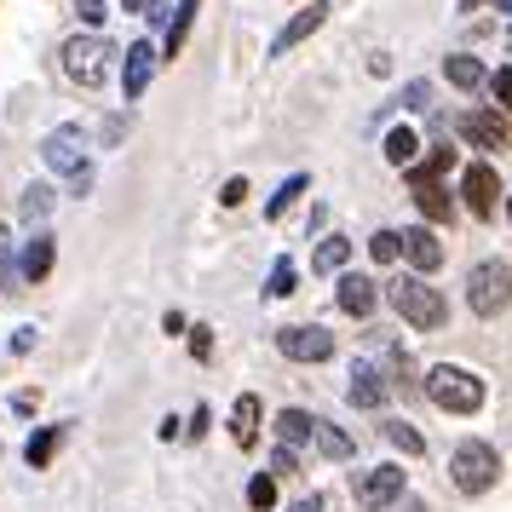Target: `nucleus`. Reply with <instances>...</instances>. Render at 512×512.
<instances>
[{
    "mask_svg": "<svg viewBox=\"0 0 512 512\" xmlns=\"http://www.w3.org/2000/svg\"><path fill=\"white\" fill-rule=\"evenodd\" d=\"M386 300H392V311L409 328H420V334H432V328L449 323V300H443L426 277H415V271H403V277L386 282Z\"/></svg>",
    "mask_w": 512,
    "mask_h": 512,
    "instance_id": "obj_1",
    "label": "nucleus"
},
{
    "mask_svg": "<svg viewBox=\"0 0 512 512\" xmlns=\"http://www.w3.org/2000/svg\"><path fill=\"white\" fill-rule=\"evenodd\" d=\"M41 162H47L52 173H64L75 196H87V190H93V162H87V133H81L75 121H64V127H52L47 139H41Z\"/></svg>",
    "mask_w": 512,
    "mask_h": 512,
    "instance_id": "obj_2",
    "label": "nucleus"
},
{
    "mask_svg": "<svg viewBox=\"0 0 512 512\" xmlns=\"http://www.w3.org/2000/svg\"><path fill=\"white\" fill-rule=\"evenodd\" d=\"M426 397L438 403L443 415H478L484 409V380L472 369H455V363H438L426 374Z\"/></svg>",
    "mask_w": 512,
    "mask_h": 512,
    "instance_id": "obj_3",
    "label": "nucleus"
},
{
    "mask_svg": "<svg viewBox=\"0 0 512 512\" xmlns=\"http://www.w3.org/2000/svg\"><path fill=\"white\" fill-rule=\"evenodd\" d=\"M449 478H455L461 495H489L495 478H501V455H495V443H484V438L455 443V455H449Z\"/></svg>",
    "mask_w": 512,
    "mask_h": 512,
    "instance_id": "obj_4",
    "label": "nucleus"
},
{
    "mask_svg": "<svg viewBox=\"0 0 512 512\" xmlns=\"http://www.w3.org/2000/svg\"><path fill=\"white\" fill-rule=\"evenodd\" d=\"M58 58H64V75H70L75 87H87V93H93V87H104V81H110L116 47H110L104 35H70Z\"/></svg>",
    "mask_w": 512,
    "mask_h": 512,
    "instance_id": "obj_5",
    "label": "nucleus"
},
{
    "mask_svg": "<svg viewBox=\"0 0 512 512\" xmlns=\"http://www.w3.org/2000/svg\"><path fill=\"white\" fill-rule=\"evenodd\" d=\"M466 305L478 311V317H501L512 305V265L507 259H478L472 271H466Z\"/></svg>",
    "mask_w": 512,
    "mask_h": 512,
    "instance_id": "obj_6",
    "label": "nucleus"
},
{
    "mask_svg": "<svg viewBox=\"0 0 512 512\" xmlns=\"http://www.w3.org/2000/svg\"><path fill=\"white\" fill-rule=\"evenodd\" d=\"M443 167H449V150H438L426 167H409V190H415V208L426 213V225H443L455 213L449 190H443Z\"/></svg>",
    "mask_w": 512,
    "mask_h": 512,
    "instance_id": "obj_7",
    "label": "nucleus"
},
{
    "mask_svg": "<svg viewBox=\"0 0 512 512\" xmlns=\"http://www.w3.org/2000/svg\"><path fill=\"white\" fill-rule=\"evenodd\" d=\"M277 351L288 363H328L334 357V334L317 323H288V328H277Z\"/></svg>",
    "mask_w": 512,
    "mask_h": 512,
    "instance_id": "obj_8",
    "label": "nucleus"
},
{
    "mask_svg": "<svg viewBox=\"0 0 512 512\" xmlns=\"http://www.w3.org/2000/svg\"><path fill=\"white\" fill-rule=\"evenodd\" d=\"M328 12H334L328 0H311V6H300V12H294V18L277 29V35H271V58H282V52H294L300 41H311V35L328 24Z\"/></svg>",
    "mask_w": 512,
    "mask_h": 512,
    "instance_id": "obj_9",
    "label": "nucleus"
},
{
    "mask_svg": "<svg viewBox=\"0 0 512 512\" xmlns=\"http://www.w3.org/2000/svg\"><path fill=\"white\" fill-rule=\"evenodd\" d=\"M455 133H461L466 144H478V150H507L512 144V127L495 110H466L461 121H455Z\"/></svg>",
    "mask_w": 512,
    "mask_h": 512,
    "instance_id": "obj_10",
    "label": "nucleus"
},
{
    "mask_svg": "<svg viewBox=\"0 0 512 512\" xmlns=\"http://www.w3.org/2000/svg\"><path fill=\"white\" fill-rule=\"evenodd\" d=\"M397 242H403V259L415 265V277H432L443 265V242L432 225H409V231H397Z\"/></svg>",
    "mask_w": 512,
    "mask_h": 512,
    "instance_id": "obj_11",
    "label": "nucleus"
},
{
    "mask_svg": "<svg viewBox=\"0 0 512 512\" xmlns=\"http://www.w3.org/2000/svg\"><path fill=\"white\" fill-rule=\"evenodd\" d=\"M397 495H403V466H374L369 478L357 484V507L380 512V507H392Z\"/></svg>",
    "mask_w": 512,
    "mask_h": 512,
    "instance_id": "obj_12",
    "label": "nucleus"
},
{
    "mask_svg": "<svg viewBox=\"0 0 512 512\" xmlns=\"http://www.w3.org/2000/svg\"><path fill=\"white\" fill-rule=\"evenodd\" d=\"M461 196H466V208L478 213V219H489V213H495V196H501V179H495V167H489V162H472V167H466Z\"/></svg>",
    "mask_w": 512,
    "mask_h": 512,
    "instance_id": "obj_13",
    "label": "nucleus"
},
{
    "mask_svg": "<svg viewBox=\"0 0 512 512\" xmlns=\"http://www.w3.org/2000/svg\"><path fill=\"white\" fill-rule=\"evenodd\" d=\"M150 75H156V47H150V41H133V47H127V70H121V93H127V104L150 93Z\"/></svg>",
    "mask_w": 512,
    "mask_h": 512,
    "instance_id": "obj_14",
    "label": "nucleus"
},
{
    "mask_svg": "<svg viewBox=\"0 0 512 512\" xmlns=\"http://www.w3.org/2000/svg\"><path fill=\"white\" fill-rule=\"evenodd\" d=\"M52 259H58V248H52V231H35V236L24 242L18 277H24V282H47V277H52Z\"/></svg>",
    "mask_w": 512,
    "mask_h": 512,
    "instance_id": "obj_15",
    "label": "nucleus"
},
{
    "mask_svg": "<svg viewBox=\"0 0 512 512\" xmlns=\"http://www.w3.org/2000/svg\"><path fill=\"white\" fill-rule=\"evenodd\" d=\"M386 380H380V369H369V363H357L351 369V386H346V397H351V409H380L386 403Z\"/></svg>",
    "mask_w": 512,
    "mask_h": 512,
    "instance_id": "obj_16",
    "label": "nucleus"
},
{
    "mask_svg": "<svg viewBox=\"0 0 512 512\" xmlns=\"http://www.w3.org/2000/svg\"><path fill=\"white\" fill-rule=\"evenodd\" d=\"M334 300H340V311H346V317H369L380 294H374L369 277H357V271H351V277H340V294H334Z\"/></svg>",
    "mask_w": 512,
    "mask_h": 512,
    "instance_id": "obj_17",
    "label": "nucleus"
},
{
    "mask_svg": "<svg viewBox=\"0 0 512 512\" xmlns=\"http://www.w3.org/2000/svg\"><path fill=\"white\" fill-rule=\"evenodd\" d=\"M231 438H236V449H254V443H259V397H254V392L236 397V409H231Z\"/></svg>",
    "mask_w": 512,
    "mask_h": 512,
    "instance_id": "obj_18",
    "label": "nucleus"
},
{
    "mask_svg": "<svg viewBox=\"0 0 512 512\" xmlns=\"http://www.w3.org/2000/svg\"><path fill=\"white\" fill-rule=\"evenodd\" d=\"M443 75H449L461 93H478V87H489V70L478 64V58H466V52H449V58H443Z\"/></svg>",
    "mask_w": 512,
    "mask_h": 512,
    "instance_id": "obj_19",
    "label": "nucleus"
},
{
    "mask_svg": "<svg viewBox=\"0 0 512 512\" xmlns=\"http://www.w3.org/2000/svg\"><path fill=\"white\" fill-rule=\"evenodd\" d=\"M311 432H317V415H305V409H282V415H277L282 449H300V443H311Z\"/></svg>",
    "mask_w": 512,
    "mask_h": 512,
    "instance_id": "obj_20",
    "label": "nucleus"
},
{
    "mask_svg": "<svg viewBox=\"0 0 512 512\" xmlns=\"http://www.w3.org/2000/svg\"><path fill=\"white\" fill-rule=\"evenodd\" d=\"M196 6H202V0H179V6H173V24H167V41H162L167 58H179V47H185L190 24H196Z\"/></svg>",
    "mask_w": 512,
    "mask_h": 512,
    "instance_id": "obj_21",
    "label": "nucleus"
},
{
    "mask_svg": "<svg viewBox=\"0 0 512 512\" xmlns=\"http://www.w3.org/2000/svg\"><path fill=\"white\" fill-rule=\"evenodd\" d=\"M64 432H70V426H41V432H35V438L24 443V461H29V466H47L52 455H58V443H64Z\"/></svg>",
    "mask_w": 512,
    "mask_h": 512,
    "instance_id": "obj_22",
    "label": "nucleus"
},
{
    "mask_svg": "<svg viewBox=\"0 0 512 512\" xmlns=\"http://www.w3.org/2000/svg\"><path fill=\"white\" fill-rule=\"evenodd\" d=\"M415 156H420L415 127H392V133H386V162L392 167H415Z\"/></svg>",
    "mask_w": 512,
    "mask_h": 512,
    "instance_id": "obj_23",
    "label": "nucleus"
},
{
    "mask_svg": "<svg viewBox=\"0 0 512 512\" xmlns=\"http://www.w3.org/2000/svg\"><path fill=\"white\" fill-rule=\"evenodd\" d=\"M305 185H311L305 173H294V179H282V185H277V196L265 202V219H282V213L294 208V196H305Z\"/></svg>",
    "mask_w": 512,
    "mask_h": 512,
    "instance_id": "obj_24",
    "label": "nucleus"
},
{
    "mask_svg": "<svg viewBox=\"0 0 512 512\" xmlns=\"http://www.w3.org/2000/svg\"><path fill=\"white\" fill-rule=\"evenodd\" d=\"M311 438H317V449H323L328 461H346V455H351V438L340 432V426H328V420H317V432H311Z\"/></svg>",
    "mask_w": 512,
    "mask_h": 512,
    "instance_id": "obj_25",
    "label": "nucleus"
},
{
    "mask_svg": "<svg viewBox=\"0 0 512 512\" xmlns=\"http://www.w3.org/2000/svg\"><path fill=\"white\" fill-rule=\"evenodd\" d=\"M386 443H392V449H403V455H426V438H420L409 420H392V426H386Z\"/></svg>",
    "mask_w": 512,
    "mask_h": 512,
    "instance_id": "obj_26",
    "label": "nucleus"
},
{
    "mask_svg": "<svg viewBox=\"0 0 512 512\" xmlns=\"http://www.w3.org/2000/svg\"><path fill=\"white\" fill-rule=\"evenodd\" d=\"M294 277H300V271H294V259H277V265H271V277H265V294H271V300H288V294H294Z\"/></svg>",
    "mask_w": 512,
    "mask_h": 512,
    "instance_id": "obj_27",
    "label": "nucleus"
},
{
    "mask_svg": "<svg viewBox=\"0 0 512 512\" xmlns=\"http://www.w3.org/2000/svg\"><path fill=\"white\" fill-rule=\"evenodd\" d=\"M346 259H351V242H346V236H328L323 248H317V259H311V265H317V271H340Z\"/></svg>",
    "mask_w": 512,
    "mask_h": 512,
    "instance_id": "obj_28",
    "label": "nucleus"
},
{
    "mask_svg": "<svg viewBox=\"0 0 512 512\" xmlns=\"http://www.w3.org/2000/svg\"><path fill=\"white\" fill-rule=\"evenodd\" d=\"M369 254H374V265H397V259H403V242H397V231H374V236H369Z\"/></svg>",
    "mask_w": 512,
    "mask_h": 512,
    "instance_id": "obj_29",
    "label": "nucleus"
},
{
    "mask_svg": "<svg viewBox=\"0 0 512 512\" xmlns=\"http://www.w3.org/2000/svg\"><path fill=\"white\" fill-rule=\"evenodd\" d=\"M47 213H52V190L47 185H29L24 190V219H29V225H41Z\"/></svg>",
    "mask_w": 512,
    "mask_h": 512,
    "instance_id": "obj_30",
    "label": "nucleus"
},
{
    "mask_svg": "<svg viewBox=\"0 0 512 512\" xmlns=\"http://www.w3.org/2000/svg\"><path fill=\"white\" fill-rule=\"evenodd\" d=\"M248 507H254V512H271V507H277V478H265V472H259L254 484H248Z\"/></svg>",
    "mask_w": 512,
    "mask_h": 512,
    "instance_id": "obj_31",
    "label": "nucleus"
},
{
    "mask_svg": "<svg viewBox=\"0 0 512 512\" xmlns=\"http://www.w3.org/2000/svg\"><path fill=\"white\" fill-rule=\"evenodd\" d=\"M248 202V179H225V190H219V208H242Z\"/></svg>",
    "mask_w": 512,
    "mask_h": 512,
    "instance_id": "obj_32",
    "label": "nucleus"
},
{
    "mask_svg": "<svg viewBox=\"0 0 512 512\" xmlns=\"http://www.w3.org/2000/svg\"><path fill=\"white\" fill-rule=\"evenodd\" d=\"M190 357H196V363L213 357V328H190Z\"/></svg>",
    "mask_w": 512,
    "mask_h": 512,
    "instance_id": "obj_33",
    "label": "nucleus"
},
{
    "mask_svg": "<svg viewBox=\"0 0 512 512\" xmlns=\"http://www.w3.org/2000/svg\"><path fill=\"white\" fill-rule=\"evenodd\" d=\"M426 98H432V87H426V81H409L397 104H403V110H426Z\"/></svg>",
    "mask_w": 512,
    "mask_h": 512,
    "instance_id": "obj_34",
    "label": "nucleus"
},
{
    "mask_svg": "<svg viewBox=\"0 0 512 512\" xmlns=\"http://www.w3.org/2000/svg\"><path fill=\"white\" fill-rule=\"evenodd\" d=\"M294 472H300V455L294 449H277L271 455V478H294Z\"/></svg>",
    "mask_w": 512,
    "mask_h": 512,
    "instance_id": "obj_35",
    "label": "nucleus"
},
{
    "mask_svg": "<svg viewBox=\"0 0 512 512\" xmlns=\"http://www.w3.org/2000/svg\"><path fill=\"white\" fill-rule=\"evenodd\" d=\"M75 12H81V24H87V29L104 24V0H75Z\"/></svg>",
    "mask_w": 512,
    "mask_h": 512,
    "instance_id": "obj_36",
    "label": "nucleus"
},
{
    "mask_svg": "<svg viewBox=\"0 0 512 512\" xmlns=\"http://www.w3.org/2000/svg\"><path fill=\"white\" fill-rule=\"evenodd\" d=\"M489 87H495V98L512 110V70H495V75H489Z\"/></svg>",
    "mask_w": 512,
    "mask_h": 512,
    "instance_id": "obj_37",
    "label": "nucleus"
},
{
    "mask_svg": "<svg viewBox=\"0 0 512 512\" xmlns=\"http://www.w3.org/2000/svg\"><path fill=\"white\" fill-rule=\"evenodd\" d=\"M121 12H139V18H162V0H121Z\"/></svg>",
    "mask_w": 512,
    "mask_h": 512,
    "instance_id": "obj_38",
    "label": "nucleus"
},
{
    "mask_svg": "<svg viewBox=\"0 0 512 512\" xmlns=\"http://www.w3.org/2000/svg\"><path fill=\"white\" fill-rule=\"evenodd\" d=\"M0 271H6V282H12V236H6V225H0Z\"/></svg>",
    "mask_w": 512,
    "mask_h": 512,
    "instance_id": "obj_39",
    "label": "nucleus"
},
{
    "mask_svg": "<svg viewBox=\"0 0 512 512\" xmlns=\"http://www.w3.org/2000/svg\"><path fill=\"white\" fill-rule=\"evenodd\" d=\"M288 512H323V501H317V495H305V501H294Z\"/></svg>",
    "mask_w": 512,
    "mask_h": 512,
    "instance_id": "obj_40",
    "label": "nucleus"
},
{
    "mask_svg": "<svg viewBox=\"0 0 512 512\" xmlns=\"http://www.w3.org/2000/svg\"><path fill=\"white\" fill-rule=\"evenodd\" d=\"M478 6H489V0H461V12H478Z\"/></svg>",
    "mask_w": 512,
    "mask_h": 512,
    "instance_id": "obj_41",
    "label": "nucleus"
},
{
    "mask_svg": "<svg viewBox=\"0 0 512 512\" xmlns=\"http://www.w3.org/2000/svg\"><path fill=\"white\" fill-rule=\"evenodd\" d=\"M501 12H507V18H512V0H501Z\"/></svg>",
    "mask_w": 512,
    "mask_h": 512,
    "instance_id": "obj_42",
    "label": "nucleus"
},
{
    "mask_svg": "<svg viewBox=\"0 0 512 512\" xmlns=\"http://www.w3.org/2000/svg\"><path fill=\"white\" fill-rule=\"evenodd\" d=\"M507 219H512V202H507Z\"/></svg>",
    "mask_w": 512,
    "mask_h": 512,
    "instance_id": "obj_43",
    "label": "nucleus"
}]
</instances>
